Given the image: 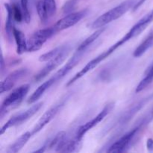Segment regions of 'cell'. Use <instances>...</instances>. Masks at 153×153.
<instances>
[{
    "label": "cell",
    "mask_w": 153,
    "mask_h": 153,
    "mask_svg": "<svg viewBox=\"0 0 153 153\" xmlns=\"http://www.w3.org/2000/svg\"><path fill=\"white\" fill-rule=\"evenodd\" d=\"M137 1L138 0H126V1H123L117 7L111 9L110 10L99 16L95 21H94L91 27L94 29L103 28L105 25L119 19L128 10H129L131 8H133Z\"/></svg>",
    "instance_id": "obj_1"
},
{
    "label": "cell",
    "mask_w": 153,
    "mask_h": 153,
    "mask_svg": "<svg viewBox=\"0 0 153 153\" xmlns=\"http://www.w3.org/2000/svg\"><path fill=\"white\" fill-rule=\"evenodd\" d=\"M28 90H29V85H23L12 91L6 97L1 105V111H0L1 117H4V115L7 113L9 109L19 105V103L22 102L27 93L28 92Z\"/></svg>",
    "instance_id": "obj_2"
},
{
    "label": "cell",
    "mask_w": 153,
    "mask_h": 153,
    "mask_svg": "<svg viewBox=\"0 0 153 153\" xmlns=\"http://www.w3.org/2000/svg\"><path fill=\"white\" fill-rule=\"evenodd\" d=\"M55 26L50 28L40 29L36 31L31 35L28 40V52H35L39 50L45 43L57 32Z\"/></svg>",
    "instance_id": "obj_3"
},
{
    "label": "cell",
    "mask_w": 153,
    "mask_h": 153,
    "mask_svg": "<svg viewBox=\"0 0 153 153\" xmlns=\"http://www.w3.org/2000/svg\"><path fill=\"white\" fill-rule=\"evenodd\" d=\"M42 106H43V102H38L37 103V104L32 105L31 108L27 109V110H25V111L12 117L10 118L4 126H3V127L1 129V131H0V134H3L5 132L6 130L8 129L9 128H11V127L20 125V124L23 123L24 122H25V121H27L28 120H29L30 118L32 117L40 110V108H41Z\"/></svg>",
    "instance_id": "obj_4"
},
{
    "label": "cell",
    "mask_w": 153,
    "mask_h": 153,
    "mask_svg": "<svg viewBox=\"0 0 153 153\" xmlns=\"http://www.w3.org/2000/svg\"><path fill=\"white\" fill-rule=\"evenodd\" d=\"M117 49V48L116 46H115V45L114 44L113 46H111V47L109 48L108 50H106L105 52H104L103 53L100 54V55H98L97 57H96L94 59L91 60L90 62H88V64H86V66H85V67H84L82 70H80L79 73H76V74L75 75V76H73V77L72 78V79H70L68 82H67V86H70V85H71L72 84H73L75 82H76L78 79H79L80 78H82V76H85V75L86 74V73H88V72L91 71V70H92L93 69L95 68V67H97V66L98 65L100 62H102L103 60H105L106 58H108V57L110 55H111V54L113 53V52H114Z\"/></svg>",
    "instance_id": "obj_5"
},
{
    "label": "cell",
    "mask_w": 153,
    "mask_h": 153,
    "mask_svg": "<svg viewBox=\"0 0 153 153\" xmlns=\"http://www.w3.org/2000/svg\"><path fill=\"white\" fill-rule=\"evenodd\" d=\"M69 50H70L69 46H64V49L56 57L49 61L48 64L36 75L35 77H34V81L35 82H40V80L44 79L46 76H48L51 72L53 71L55 69H56L58 66L61 65L67 58V55L69 53Z\"/></svg>",
    "instance_id": "obj_6"
},
{
    "label": "cell",
    "mask_w": 153,
    "mask_h": 153,
    "mask_svg": "<svg viewBox=\"0 0 153 153\" xmlns=\"http://www.w3.org/2000/svg\"><path fill=\"white\" fill-rule=\"evenodd\" d=\"M88 13V10L87 9L82 10L78 12L70 13L69 14L66 15L62 19L58 20L54 26H55V28H56L58 31L67 29V28L77 24L79 21L82 20L84 17H85Z\"/></svg>",
    "instance_id": "obj_7"
},
{
    "label": "cell",
    "mask_w": 153,
    "mask_h": 153,
    "mask_svg": "<svg viewBox=\"0 0 153 153\" xmlns=\"http://www.w3.org/2000/svg\"><path fill=\"white\" fill-rule=\"evenodd\" d=\"M114 108V104L113 103H110V104H108L102 110V111L100 112L99 114H97L93 120H91V121H88L86 123L82 125L80 128H79L77 131V134H76V137L79 139H82V137H84L85 134L88 132L89 130H91V128H94V126L97 125L98 123H100L102 120L105 119L106 116L111 111V110Z\"/></svg>",
    "instance_id": "obj_8"
},
{
    "label": "cell",
    "mask_w": 153,
    "mask_h": 153,
    "mask_svg": "<svg viewBox=\"0 0 153 153\" xmlns=\"http://www.w3.org/2000/svg\"><path fill=\"white\" fill-rule=\"evenodd\" d=\"M153 21V10H151L149 13L145 15L143 17H142L131 29L129 30L128 33L124 36L123 38L124 39L126 42H128L131 39L134 38L136 36L139 35L142 31L146 29V27L149 25Z\"/></svg>",
    "instance_id": "obj_9"
},
{
    "label": "cell",
    "mask_w": 153,
    "mask_h": 153,
    "mask_svg": "<svg viewBox=\"0 0 153 153\" xmlns=\"http://www.w3.org/2000/svg\"><path fill=\"white\" fill-rule=\"evenodd\" d=\"M28 73V70L25 68L19 69V70H15L13 73L9 74L7 77L4 79V81L1 82V87H0V93L3 94L4 92H7L10 91L13 88L14 85L17 81L26 76Z\"/></svg>",
    "instance_id": "obj_10"
},
{
    "label": "cell",
    "mask_w": 153,
    "mask_h": 153,
    "mask_svg": "<svg viewBox=\"0 0 153 153\" xmlns=\"http://www.w3.org/2000/svg\"><path fill=\"white\" fill-rule=\"evenodd\" d=\"M85 51L87 50H76V53L73 55V56L69 60L68 62L66 64V65H64L62 68L60 70H58L55 75L52 77V79H53L55 83L56 82H58V80L62 79L63 77L66 76L73 67L76 65H77L78 63L80 61V60L82 59V57L83 56V55L85 54Z\"/></svg>",
    "instance_id": "obj_11"
},
{
    "label": "cell",
    "mask_w": 153,
    "mask_h": 153,
    "mask_svg": "<svg viewBox=\"0 0 153 153\" xmlns=\"http://www.w3.org/2000/svg\"><path fill=\"white\" fill-rule=\"evenodd\" d=\"M63 106V103H61V104L56 105L53 106L52 108H51L49 110H48L43 116L40 117V119L39 120L38 122L37 123V124L35 125V126L33 128L32 131V135L33 134H37V132L40 131L41 129H43L48 123L52 121V119H54L55 116L57 115V114L59 112V111L61 110V107Z\"/></svg>",
    "instance_id": "obj_12"
},
{
    "label": "cell",
    "mask_w": 153,
    "mask_h": 153,
    "mask_svg": "<svg viewBox=\"0 0 153 153\" xmlns=\"http://www.w3.org/2000/svg\"><path fill=\"white\" fill-rule=\"evenodd\" d=\"M138 131V128H136L133 130L130 131L129 132L126 133L125 135L121 137L118 140H117L115 143H114L110 148L108 149V152H124L128 147V145L133 140V138L135 136L136 133Z\"/></svg>",
    "instance_id": "obj_13"
},
{
    "label": "cell",
    "mask_w": 153,
    "mask_h": 153,
    "mask_svg": "<svg viewBox=\"0 0 153 153\" xmlns=\"http://www.w3.org/2000/svg\"><path fill=\"white\" fill-rule=\"evenodd\" d=\"M152 98H153V95L147 97V98L143 99L141 101H140L138 103H137V104L134 105V106H132V107H131L129 110L127 111L124 114L123 116L122 117V118H121L120 120V124H126L127 122H128V121L131 120V118H132V117L134 116V115H135L138 112V111H140V109L144 106V105Z\"/></svg>",
    "instance_id": "obj_14"
},
{
    "label": "cell",
    "mask_w": 153,
    "mask_h": 153,
    "mask_svg": "<svg viewBox=\"0 0 153 153\" xmlns=\"http://www.w3.org/2000/svg\"><path fill=\"white\" fill-rule=\"evenodd\" d=\"M13 38L16 43V52L19 55H22L28 51V41H26L25 34L19 30L13 28Z\"/></svg>",
    "instance_id": "obj_15"
},
{
    "label": "cell",
    "mask_w": 153,
    "mask_h": 153,
    "mask_svg": "<svg viewBox=\"0 0 153 153\" xmlns=\"http://www.w3.org/2000/svg\"><path fill=\"white\" fill-rule=\"evenodd\" d=\"M4 7H5L7 13V20H6L5 22L6 35H7V39L10 41H11L12 37H13V28H14V26H13V21H15L14 16H13V8H12L11 4H7V3L4 4Z\"/></svg>",
    "instance_id": "obj_16"
},
{
    "label": "cell",
    "mask_w": 153,
    "mask_h": 153,
    "mask_svg": "<svg viewBox=\"0 0 153 153\" xmlns=\"http://www.w3.org/2000/svg\"><path fill=\"white\" fill-rule=\"evenodd\" d=\"M54 83H55V82H54L53 79L51 78V79H49L48 81L43 82L42 85H40V86L37 88V89H36V91L31 94V97L28 98V104H32V103L36 102L41 97V96L44 94L45 91H46V90L49 89Z\"/></svg>",
    "instance_id": "obj_17"
},
{
    "label": "cell",
    "mask_w": 153,
    "mask_h": 153,
    "mask_svg": "<svg viewBox=\"0 0 153 153\" xmlns=\"http://www.w3.org/2000/svg\"><path fill=\"white\" fill-rule=\"evenodd\" d=\"M32 135V133L30 131L24 133L23 134L20 136L11 146H9L8 149L7 150V152L8 153H16L20 151V149L25 146L30 139V137Z\"/></svg>",
    "instance_id": "obj_18"
},
{
    "label": "cell",
    "mask_w": 153,
    "mask_h": 153,
    "mask_svg": "<svg viewBox=\"0 0 153 153\" xmlns=\"http://www.w3.org/2000/svg\"><path fill=\"white\" fill-rule=\"evenodd\" d=\"M153 43V30L149 33L147 36H146V38L144 39L143 42L139 45L137 47V49L134 50L133 55L135 58H139L141 55H143V54L146 52V51L152 46Z\"/></svg>",
    "instance_id": "obj_19"
},
{
    "label": "cell",
    "mask_w": 153,
    "mask_h": 153,
    "mask_svg": "<svg viewBox=\"0 0 153 153\" xmlns=\"http://www.w3.org/2000/svg\"><path fill=\"white\" fill-rule=\"evenodd\" d=\"M104 31H105L104 27L101 28H99L97 31H96L95 32L93 33L91 36H89L88 38L85 39V40H84L80 45H79L77 50H87V49H88V47H90V46L93 44V43L97 40V39L102 34V32Z\"/></svg>",
    "instance_id": "obj_20"
},
{
    "label": "cell",
    "mask_w": 153,
    "mask_h": 153,
    "mask_svg": "<svg viewBox=\"0 0 153 153\" xmlns=\"http://www.w3.org/2000/svg\"><path fill=\"white\" fill-rule=\"evenodd\" d=\"M153 81V64L151 66V67L149 68V70H148L147 73H146V76L143 78L141 80V82L139 83V85H137V88H136V93H139L140 91H142L143 90H144L149 84H151Z\"/></svg>",
    "instance_id": "obj_21"
},
{
    "label": "cell",
    "mask_w": 153,
    "mask_h": 153,
    "mask_svg": "<svg viewBox=\"0 0 153 153\" xmlns=\"http://www.w3.org/2000/svg\"><path fill=\"white\" fill-rule=\"evenodd\" d=\"M64 46H58V47L55 48V49H52L50 50L49 52H46V53L43 54L41 56H40L39 58V61H41V62H45V61H49L50 60H52V58H54L55 57H56L61 51L64 49Z\"/></svg>",
    "instance_id": "obj_22"
},
{
    "label": "cell",
    "mask_w": 153,
    "mask_h": 153,
    "mask_svg": "<svg viewBox=\"0 0 153 153\" xmlns=\"http://www.w3.org/2000/svg\"><path fill=\"white\" fill-rule=\"evenodd\" d=\"M37 11L42 23H46L49 17L48 16L43 0H40L37 3Z\"/></svg>",
    "instance_id": "obj_23"
},
{
    "label": "cell",
    "mask_w": 153,
    "mask_h": 153,
    "mask_svg": "<svg viewBox=\"0 0 153 153\" xmlns=\"http://www.w3.org/2000/svg\"><path fill=\"white\" fill-rule=\"evenodd\" d=\"M45 7L47 11L49 17H52L55 14L57 10V6L55 0H43Z\"/></svg>",
    "instance_id": "obj_24"
},
{
    "label": "cell",
    "mask_w": 153,
    "mask_h": 153,
    "mask_svg": "<svg viewBox=\"0 0 153 153\" xmlns=\"http://www.w3.org/2000/svg\"><path fill=\"white\" fill-rule=\"evenodd\" d=\"M21 8H22V14H23V20L26 23H29L31 22V15L28 7V0H20Z\"/></svg>",
    "instance_id": "obj_25"
},
{
    "label": "cell",
    "mask_w": 153,
    "mask_h": 153,
    "mask_svg": "<svg viewBox=\"0 0 153 153\" xmlns=\"http://www.w3.org/2000/svg\"><path fill=\"white\" fill-rule=\"evenodd\" d=\"M11 5L12 8H13V13L15 21L18 22H22V20H23V14H22V8H20L17 2L13 3V4H11Z\"/></svg>",
    "instance_id": "obj_26"
},
{
    "label": "cell",
    "mask_w": 153,
    "mask_h": 153,
    "mask_svg": "<svg viewBox=\"0 0 153 153\" xmlns=\"http://www.w3.org/2000/svg\"><path fill=\"white\" fill-rule=\"evenodd\" d=\"M77 0H68L64 3V6L62 7V11L64 14H69V13H72L75 8Z\"/></svg>",
    "instance_id": "obj_27"
},
{
    "label": "cell",
    "mask_w": 153,
    "mask_h": 153,
    "mask_svg": "<svg viewBox=\"0 0 153 153\" xmlns=\"http://www.w3.org/2000/svg\"><path fill=\"white\" fill-rule=\"evenodd\" d=\"M146 147H147L148 150L152 151L153 150V139L149 138L146 142Z\"/></svg>",
    "instance_id": "obj_28"
},
{
    "label": "cell",
    "mask_w": 153,
    "mask_h": 153,
    "mask_svg": "<svg viewBox=\"0 0 153 153\" xmlns=\"http://www.w3.org/2000/svg\"><path fill=\"white\" fill-rule=\"evenodd\" d=\"M145 1H146V0H138V1H137V3L134 4V7H133L132 10H136L137 9H138L139 7H140V6H141L142 4H143V3L145 2Z\"/></svg>",
    "instance_id": "obj_29"
},
{
    "label": "cell",
    "mask_w": 153,
    "mask_h": 153,
    "mask_svg": "<svg viewBox=\"0 0 153 153\" xmlns=\"http://www.w3.org/2000/svg\"><path fill=\"white\" fill-rule=\"evenodd\" d=\"M0 65H1V72L2 73L3 70H4V66L6 65V64L4 63V57H3V55H1V64H0Z\"/></svg>",
    "instance_id": "obj_30"
},
{
    "label": "cell",
    "mask_w": 153,
    "mask_h": 153,
    "mask_svg": "<svg viewBox=\"0 0 153 153\" xmlns=\"http://www.w3.org/2000/svg\"><path fill=\"white\" fill-rule=\"evenodd\" d=\"M45 149H46V147H45V146H43V147H41L40 149H38V150L34 151V152H43L45 151Z\"/></svg>",
    "instance_id": "obj_31"
},
{
    "label": "cell",
    "mask_w": 153,
    "mask_h": 153,
    "mask_svg": "<svg viewBox=\"0 0 153 153\" xmlns=\"http://www.w3.org/2000/svg\"><path fill=\"white\" fill-rule=\"evenodd\" d=\"M10 1H11V4H13V3H16V0H10Z\"/></svg>",
    "instance_id": "obj_32"
}]
</instances>
